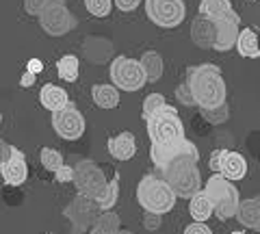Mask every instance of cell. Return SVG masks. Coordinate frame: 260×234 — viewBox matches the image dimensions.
Masks as SVG:
<instances>
[{"label":"cell","mask_w":260,"mask_h":234,"mask_svg":"<svg viewBox=\"0 0 260 234\" xmlns=\"http://www.w3.org/2000/svg\"><path fill=\"white\" fill-rule=\"evenodd\" d=\"M198 160H200L198 148H191V150L172 156L167 163H162L158 167L160 178L174 189V193L178 197L191 199L200 189H204L202 187V176H200V169H198Z\"/></svg>","instance_id":"obj_1"},{"label":"cell","mask_w":260,"mask_h":234,"mask_svg":"<svg viewBox=\"0 0 260 234\" xmlns=\"http://www.w3.org/2000/svg\"><path fill=\"white\" fill-rule=\"evenodd\" d=\"M186 85L200 109H215L225 104L228 87L223 74L215 63H200L186 70Z\"/></svg>","instance_id":"obj_2"},{"label":"cell","mask_w":260,"mask_h":234,"mask_svg":"<svg viewBox=\"0 0 260 234\" xmlns=\"http://www.w3.org/2000/svg\"><path fill=\"white\" fill-rule=\"evenodd\" d=\"M176 193L169 184L154 174H145L137 184V202L143 211L165 215L169 211H174L176 206Z\"/></svg>","instance_id":"obj_3"},{"label":"cell","mask_w":260,"mask_h":234,"mask_svg":"<svg viewBox=\"0 0 260 234\" xmlns=\"http://www.w3.org/2000/svg\"><path fill=\"white\" fill-rule=\"evenodd\" d=\"M204 191H206V195L210 197V202H213L215 215L221 221L237 217L241 197H239V189L232 184V180H228L225 176H221V174H215V176H210L208 178Z\"/></svg>","instance_id":"obj_4"},{"label":"cell","mask_w":260,"mask_h":234,"mask_svg":"<svg viewBox=\"0 0 260 234\" xmlns=\"http://www.w3.org/2000/svg\"><path fill=\"white\" fill-rule=\"evenodd\" d=\"M145 122H148V135L152 143H169L184 137L182 119L178 115V111L174 107H169V104H165Z\"/></svg>","instance_id":"obj_5"},{"label":"cell","mask_w":260,"mask_h":234,"mask_svg":"<svg viewBox=\"0 0 260 234\" xmlns=\"http://www.w3.org/2000/svg\"><path fill=\"white\" fill-rule=\"evenodd\" d=\"M74 187L80 195L100 202L109 187V180L98 163H93V160H78L74 165Z\"/></svg>","instance_id":"obj_6"},{"label":"cell","mask_w":260,"mask_h":234,"mask_svg":"<svg viewBox=\"0 0 260 234\" xmlns=\"http://www.w3.org/2000/svg\"><path fill=\"white\" fill-rule=\"evenodd\" d=\"M39 24L46 30V35L61 37V35H68L70 30H74L78 26V20L68 9L65 0H50L46 5V9L42 11V15H39Z\"/></svg>","instance_id":"obj_7"},{"label":"cell","mask_w":260,"mask_h":234,"mask_svg":"<svg viewBox=\"0 0 260 234\" xmlns=\"http://www.w3.org/2000/svg\"><path fill=\"white\" fill-rule=\"evenodd\" d=\"M111 80L121 91H139L143 85H148L145 72L139 61L128 59V56H117L111 63Z\"/></svg>","instance_id":"obj_8"},{"label":"cell","mask_w":260,"mask_h":234,"mask_svg":"<svg viewBox=\"0 0 260 234\" xmlns=\"http://www.w3.org/2000/svg\"><path fill=\"white\" fill-rule=\"evenodd\" d=\"M145 13L156 26L176 28L184 20L186 7L182 0H145Z\"/></svg>","instance_id":"obj_9"},{"label":"cell","mask_w":260,"mask_h":234,"mask_svg":"<svg viewBox=\"0 0 260 234\" xmlns=\"http://www.w3.org/2000/svg\"><path fill=\"white\" fill-rule=\"evenodd\" d=\"M52 128L54 132L65 141H76L85 135V117L76 109L74 102H70L65 109L52 113Z\"/></svg>","instance_id":"obj_10"},{"label":"cell","mask_w":260,"mask_h":234,"mask_svg":"<svg viewBox=\"0 0 260 234\" xmlns=\"http://www.w3.org/2000/svg\"><path fill=\"white\" fill-rule=\"evenodd\" d=\"M100 213L102 211H100V206H98V202L80 195V193L72 199V204L65 208V217L72 221L76 232H85L87 228H91L95 219L100 217Z\"/></svg>","instance_id":"obj_11"},{"label":"cell","mask_w":260,"mask_h":234,"mask_svg":"<svg viewBox=\"0 0 260 234\" xmlns=\"http://www.w3.org/2000/svg\"><path fill=\"white\" fill-rule=\"evenodd\" d=\"M215 22V28H217V39H215V50L217 52H228L232 48H237V39L241 33V18L237 11L223 15Z\"/></svg>","instance_id":"obj_12"},{"label":"cell","mask_w":260,"mask_h":234,"mask_svg":"<svg viewBox=\"0 0 260 234\" xmlns=\"http://www.w3.org/2000/svg\"><path fill=\"white\" fill-rule=\"evenodd\" d=\"M0 174H3V180L9 184V187H20V184H24V180H26V176H28L24 152L18 148H11L9 158L0 163Z\"/></svg>","instance_id":"obj_13"},{"label":"cell","mask_w":260,"mask_h":234,"mask_svg":"<svg viewBox=\"0 0 260 234\" xmlns=\"http://www.w3.org/2000/svg\"><path fill=\"white\" fill-rule=\"evenodd\" d=\"M191 39H193L195 46L202 48V50H215V39H217L215 22L198 15L191 24Z\"/></svg>","instance_id":"obj_14"},{"label":"cell","mask_w":260,"mask_h":234,"mask_svg":"<svg viewBox=\"0 0 260 234\" xmlns=\"http://www.w3.org/2000/svg\"><path fill=\"white\" fill-rule=\"evenodd\" d=\"M191 148H195V143H191L186 137H182V139H178V141H169V143H152L150 158H152V163L156 165V169H158L162 163H167L172 156L180 154V152L191 150Z\"/></svg>","instance_id":"obj_15"},{"label":"cell","mask_w":260,"mask_h":234,"mask_svg":"<svg viewBox=\"0 0 260 234\" xmlns=\"http://www.w3.org/2000/svg\"><path fill=\"white\" fill-rule=\"evenodd\" d=\"M107 150L113 158L117 160H130L137 154V141H135V135L130 130H124L115 137H111L107 141Z\"/></svg>","instance_id":"obj_16"},{"label":"cell","mask_w":260,"mask_h":234,"mask_svg":"<svg viewBox=\"0 0 260 234\" xmlns=\"http://www.w3.org/2000/svg\"><path fill=\"white\" fill-rule=\"evenodd\" d=\"M219 174L225 176L228 180H243L247 174V160L243 158V154H239V152L225 150V154L221 158V167H219Z\"/></svg>","instance_id":"obj_17"},{"label":"cell","mask_w":260,"mask_h":234,"mask_svg":"<svg viewBox=\"0 0 260 234\" xmlns=\"http://www.w3.org/2000/svg\"><path fill=\"white\" fill-rule=\"evenodd\" d=\"M39 100H42L44 109H48L50 113H56L65 109L70 104V98H68V91L61 89L56 85H44L42 91H39Z\"/></svg>","instance_id":"obj_18"},{"label":"cell","mask_w":260,"mask_h":234,"mask_svg":"<svg viewBox=\"0 0 260 234\" xmlns=\"http://www.w3.org/2000/svg\"><path fill=\"white\" fill-rule=\"evenodd\" d=\"M83 52L87 56V61L104 63L113 54V44L109 42V39H102V37H87V42L83 46Z\"/></svg>","instance_id":"obj_19"},{"label":"cell","mask_w":260,"mask_h":234,"mask_svg":"<svg viewBox=\"0 0 260 234\" xmlns=\"http://www.w3.org/2000/svg\"><path fill=\"white\" fill-rule=\"evenodd\" d=\"M237 219L249 230L260 232V204L258 199H243L239 204Z\"/></svg>","instance_id":"obj_20"},{"label":"cell","mask_w":260,"mask_h":234,"mask_svg":"<svg viewBox=\"0 0 260 234\" xmlns=\"http://www.w3.org/2000/svg\"><path fill=\"white\" fill-rule=\"evenodd\" d=\"M189 213L195 221H208L210 215H215V208H213V202L206 195L204 189H200L195 195L191 197V204H189Z\"/></svg>","instance_id":"obj_21"},{"label":"cell","mask_w":260,"mask_h":234,"mask_svg":"<svg viewBox=\"0 0 260 234\" xmlns=\"http://www.w3.org/2000/svg\"><path fill=\"white\" fill-rule=\"evenodd\" d=\"M91 98L100 109H115L119 104V89L115 85H93Z\"/></svg>","instance_id":"obj_22"},{"label":"cell","mask_w":260,"mask_h":234,"mask_svg":"<svg viewBox=\"0 0 260 234\" xmlns=\"http://www.w3.org/2000/svg\"><path fill=\"white\" fill-rule=\"evenodd\" d=\"M237 50L241 56H247V59H258L260 56V44H258V35L254 28H243L239 33Z\"/></svg>","instance_id":"obj_23"},{"label":"cell","mask_w":260,"mask_h":234,"mask_svg":"<svg viewBox=\"0 0 260 234\" xmlns=\"http://www.w3.org/2000/svg\"><path fill=\"white\" fill-rule=\"evenodd\" d=\"M232 3L230 0H202L200 3V13L202 18H208V20H219L223 15L232 13Z\"/></svg>","instance_id":"obj_24"},{"label":"cell","mask_w":260,"mask_h":234,"mask_svg":"<svg viewBox=\"0 0 260 234\" xmlns=\"http://www.w3.org/2000/svg\"><path fill=\"white\" fill-rule=\"evenodd\" d=\"M141 68L145 72V78H148V83H156V80L162 76V56L154 50H148L143 52L141 56Z\"/></svg>","instance_id":"obj_25"},{"label":"cell","mask_w":260,"mask_h":234,"mask_svg":"<svg viewBox=\"0 0 260 234\" xmlns=\"http://www.w3.org/2000/svg\"><path fill=\"white\" fill-rule=\"evenodd\" d=\"M119 228V215L113 211H104L100 213V217L95 219V223L91 225V232L89 234H117Z\"/></svg>","instance_id":"obj_26"},{"label":"cell","mask_w":260,"mask_h":234,"mask_svg":"<svg viewBox=\"0 0 260 234\" xmlns=\"http://www.w3.org/2000/svg\"><path fill=\"white\" fill-rule=\"evenodd\" d=\"M56 72H59V78L65 83H74L78 78V56L74 54H65L56 63Z\"/></svg>","instance_id":"obj_27"},{"label":"cell","mask_w":260,"mask_h":234,"mask_svg":"<svg viewBox=\"0 0 260 234\" xmlns=\"http://www.w3.org/2000/svg\"><path fill=\"white\" fill-rule=\"evenodd\" d=\"M117 197H119V174H115V176H113V178L109 180L107 191H104L102 199L98 202L100 211H102V213H104V211H111V208L117 204Z\"/></svg>","instance_id":"obj_28"},{"label":"cell","mask_w":260,"mask_h":234,"mask_svg":"<svg viewBox=\"0 0 260 234\" xmlns=\"http://www.w3.org/2000/svg\"><path fill=\"white\" fill-rule=\"evenodd\" d=\"M39 158H42L44 169H48L50 174H56L65 165L63 163V154L59 150H54V148H42V152H39Z\"/></svg>","instance_id":"obj_29"},{"label":"cell","mask_w":260,"mask_h":234,"mask_svg":"<svg viewBox=\"0 0 260 234\" xmlns=\"http://www.w3.org/2000/svg\"><path fill=\"white\" fill-rule=\"evenodd\" d=\"M200 111H202V117H204L208 124H213V126L223 124V122H228V117H230V109H228V102L221 104V107H215V109H200Z\"/></svg>","instance_id":"obj_30"},{"label":"cell","mask_w":260,"mask_h":234,"mask_svg":"<svg viewBox=\"0 0 260 234\" xmlns=\"http://www.w3.org/2000/svg\"><path fill=\"white\" fill-rule=\"evenodd\" d=\"M165 95H162V93H150L148 95V98H145L143 100V119H148V117H152L154 115V113H156V111H160L162 107H165Z\"/></svg>","instance_id":"obj_31"},{"label":"cell","mask_w":260,"mask_h":234,"mask_svg":"<svg viewBox=\"0 0 260 234\" xmlns=\"http://www.w3.org/2000/svg\"><path fill=\"white\" fill-rule=\"evenodd\" d=\"M85 7L95 18H107L113 9V0H85Z\"/></svg>","instance_id":"obj_32"},{"label":"cell","mask_w":260,"mask_h":234,"mask_svg":"<svg viewBox=\"0 0 260 234\" xmlns=\"http://www.w3.org/2000/svg\"><path fill=\"white\" fill-rule=\"evenodd\" d=\"M48 3H50V0H24V9H26V13L32 15V18H35V15L39 18Z\"/></svg>","instance_id":"obj_33"},{"label":"cell","mask_w":260,"mask_h":234,"mask_svg":"<svg viewBox=\"0 0 260 234\" xmlns=\"http://www.w3.org/2000/svg\"><path fill=\"white\" fill-rule=\"evenodd\" d=\"M176 98L180 100L184 107H191V104H195L193 93H191V89H189V85H186V83H182V85L176 87Z\"/></svg>","instance_id":"obj_34"},{"label":"cell","mask_w":260,"mask_h":234,"mask_svg":"<svg viewBox=\"0 0 260 234\" xmlns=\"http://www.w3.org/2000/svg\"><path fill=\"white\" fill-rule=\"evenodd\" d=\"M143 228H145V230H150V232L158 230V228H160V215H158V213L145 211V215H143Z\"/></svg>","instance_id":"obj_35"},{"label":"cell","mask_w":260,"mask_h":234,"mask_svg":"<svg viewBox=\"0 0 260 234\" xmlns=\"http://www.w3.org/2000/svg\"><path fill=\"white\" fill-rule=\"evenodd\" d=\"M54 180H56V182H74V167L63 165L59 172L54 174Z\"/></svg>","instance_id":"obj_36"},{"label":"cell","mask_w":260,"mask_h":234,"mask_svg":"<svg viewBox=\"0 0 260 234\" xmlns=\"http://www.w3.org/2000/svg\"><path fill=\"white\" fill-rule=\"evenodd\" d=\"M184 234H213V230H210L204 221H195L191 225H186Z\"/></svg>","instance_id":"obj_37"},{"label":"cell","mask_w":260,"mask_h":234,"mask_svg":"<svg viewBox=\"0 0 260 234\" xmlns=\"http://www.w3.org/2000/svg\"><path fill=\"white\" fill-rule=\"evenodd\" d=\"M223 154H225V150H215L213 154H210V158H208V165H210V169H213L215 174H219V167H221Z\"/></svg>","instance_id":"obj_38"},{"label":"cell","mask_w":260,"mask_h":234,"mask_svg":"<svg viewBox=\"0 0 260 234\" xmlns=\"http://www.w3.org/2000/svg\"><path fill=\"white\" fill-rule=\"evenodd\" d=\"M139 3H141V0H115L117 9H119V11H124V13L135 11L137 7H139Z\"/></svg>","instance_id":"obj_39"},{"label":"cell","mask_w":260,"mask_h":234,"mask_svg":"<svg viewBox=\"0 0 260 234\" xmlns=\"http://www.w3.org/2000/svg\"><path fill=\"white\" fill-rule=\"evenodd\" d=\"M26 70L32 72V74H42V72H44V63L39 61V59H30L26 63Z\"/></svg>","instance_id":"obj_40"},{"label":"cell","mask_w":260,"mask_h":234,"mask_svg":"<svg viewBox=\"0 0 260 234\" xmlns=\"http://www.w3.org/2000/svg\"><path fill=\"white\" fill-rule=\"evenodd\" d=\"M35 78H37V74H32V72H24L22 74V78H20V85L22 87H30V85H35Z\"/></svg>","instance_id":"obj_41"},{"label":"cell","mask_w":260,"mask_h":234,"mask_svg":"<svg viewBox=\"0 0 260 234\" xmlns=\"http://www.w3.org/2000/svg\"><path fill=\"white\" fill-rule=\"evenodd\" d=\"M11 148H13V145L5 143V141H0V163L9 158V154H11Z\"/></svg>","instance_id":"obj_42"},{"label":"cell","mask_w":260,"mask_h":234,"mask_svg":"<svg viewBox=\"0 0 260 234\" xmlns=\"http://www.w3.org/2000/svg\"><path fill=\"white\" fill-rule=\"evenodd\" d=\"M117 234H135V232H133V230H119Z\"/></svg>","instance_id":"obj_43"},{"label":"cell","mask_w":260,"mask_h":234,"mask_svg":"<svg viewBox=\"0 0 260 234\" xmlns=\"http://www.w3.org/2000/svg\"><path fill=\"white\" fill-rule=\"evenodd\" d=\"M256 199H258V204H260V193H258V197H256Z\"/></svg>","instance_id":"obj_44"},{"label":"cell","mask_w":260,"mask_h":234,"mask_svg":"<svg viewBox=\"0 0 260 234\" xmlns=\"http://www.w3.org/2000/svg\"><path fill=\"white\" fill-rule=\"evenodd\" d=\"M232 234H241V232H232Z\"/></svg>","instance_id":"obj_45"},{"label":"cell","mask_w":260,"mask_h":234,"mask_svg":"<svg viewBox=\"0 0 260 234\" xmlns=\"http://www.w3.org/2000/svg\"><path fill=\"white\" fill-rule=\"evenodd\" d=\"M0 122H3V115H0Z\"/></svg>","instance_id":"obj_46"}]
</instances>
